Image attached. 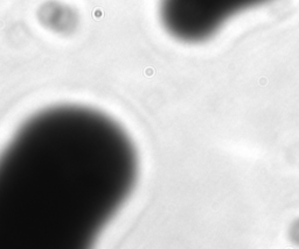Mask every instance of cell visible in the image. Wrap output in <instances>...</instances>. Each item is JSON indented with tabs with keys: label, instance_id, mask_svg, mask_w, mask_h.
Here are the masks:
<instances>
[{
	"label": "cell",
	"instance_id": "cell-1",
	"mask_svg": "<svg viewBox=\"0 0 299 249\" xmlns=\"http://www.w3.org/2000/svg\"><path fill=\"white\" fill-rule=\"evenodd\" d=\"M135 147L98 111L56 106L21 126L0 155V248H83L123 206Z\"/></svg>",
	"mask_w": 299,
	"mask_h": 249
},
{
	"label": "cell",
	"instance_id": "cell-2",
	"mask_svg": "<svg viewBox=\"0 0 299 249\" xmlns=\"http://www.w3.org/2000/svg\"><path fill=\"white\" fill-rule=\"evenodd\" d=\"M269 0H163L161 20L174 37L198 42L208 38L235 14Z\"/></svg>",
	"mask_w": 299,
	"mask_h": 249
},
{
	"label": "cell",
	"instance_id": "cell-3",
	"mask_svg": "<svg viewBox=\"0 0 299 249\" xmlns=\"http://www.w3.org/2000/svg\"><path fill=\"white\" fill-rule=\"evenodd\" d=\"M40 19L47 27L53 30L64 32L71 30L75 26V15L68 6L49 2L41 9Z\"/></svg>",
	"mask_w": 299,
	"mask_h": 249
}]
</instances>
